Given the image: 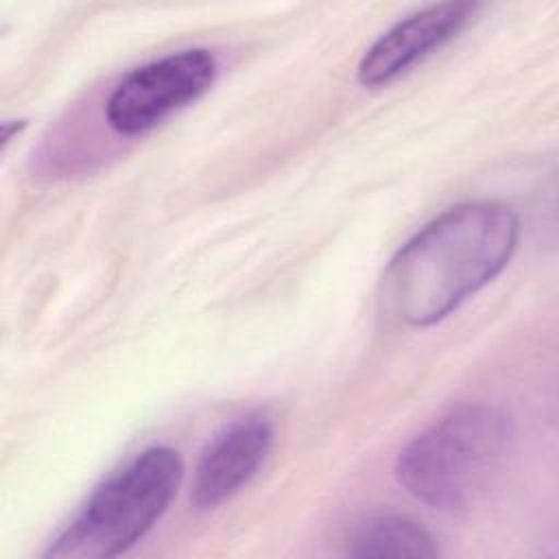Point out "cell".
Listing matches in <instances>:
<instances>
[{
  "instance_id": "7",
  "label": "cell",
  "mask_w": 559,
  "mask_h": 559,
  "mask_svg": "<svg viewBox=\"0 0 559 559\" xmlns=\"http://www.w3.org/2000/svg\"><path fill=\"white\" fill-rule=\"evenodd\" d=\"M345 555L360 559H430L439 555V546L430 531L408 515L369 513L349 528L345 537Z\"/></svg>"
},
{
  "instance_id": "4",
  "label": "cell",
  "mask_w": 559,
  "mask_h": 559,
  "mask_svg": "<svg viewBox=\"0 0 559 559\" xmlns=\"http://www.w3.org/2000/svg\"><path fill=\"white\" fill-rule=\"evenodd\" d=\"M216 72V57L207 48H186L138 66L111 90L105 103L107 124L127 138L142 135L199 100Z\"/></svg>"
},
{
  "instance_id": "3",
  "label": "cell",
  "mask_w": 559,
  "mask_h": 559,
  "mask_svg": "<svg viewBox=\"0 0 559 559\" xmlns=\"http://www.w3.org/2000/svg\"><path fill=\"white\" fill-rule=\"evenodd\" d=\"M183 478L181 454L153 445L100 483L44 550L46 559H109L135 546L166 513Z\"/></svg>"
},
{
  "instance_id": "1",
  "label": "cell",
  "mask_w": 559,
  "mask_h": 559,
  "mask_svg": "<svg viewBox=\"0 0 559 559\" xmlns=\"http://www.w3.org/2000/svg\"><path fill=\"white\" fill-rule=\"evenodd\" d=\"M520 218L500 201L448 207L415 231L384 271L386 308L411 328H428L485 288L509 264Z\"/></svg>"
},
{
  "instance_id": "6",
  "label": "cell",
  "mask_w": 559,
  "mask_h": 559,
  "mask_svg": "<svg viewBox=\"0 0 559 559\" xmlns=\"http://www.w3.org/2000/svg\"><path fill=\"white\" fill-rule=\"evenodd\" d=\"M472 13L469 2H439L395 22L360 57L358 83L380 87L395 81L456 37Z\"/></svg>"
},
{
  "instance_id": "2",
  "label": "cell",
  "mask_w": 559,
  "mask_h": 559,
  "mask_svg": "<svg viewBox=\"0 0 559 559\" xmlns=\"http://www.w3.org/2000/svg\"><path fill=\"white\" fill-rule=\"evenodd\" d=\"M511 445L509 417L489 404H463L411 439L395 459L397 483L439 511L476 504L500 474Z\"/></svg>"
},
{
  "instance_id": "5",
  "label": "cell",
  "mask_w": 559,
  "mask_h": 559,
  "mask_svg": "<svg viewBox=\"0 0 559 559\" xmlns=\"http://www.w3.org/2000/svg\"><path fill=\"white\" fill-rule=\"evenodd\" d=\"M275 426L269 415L253 411L212 437L201 452L190 498L199 509H214L238 493L260 469L273 448Z\"/></svg>"
},
{
  "instance_id": "8",
  "label": "cell",
  "mask_w": 559,
  "mask_h": 559,
  "mask_svg": "<svg viewBox=\"0 0 559 559\" xmlns=\"http://www.w3.org/2000/svg\"><path fill=\"white\" fill-rule=\"evenodd\" d=\"M24 127H26L24 120H7V122H2V146H7L13 140V135L17 131H22Z\"/></svg>"
}]
</instances>
